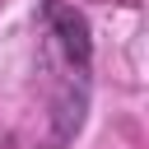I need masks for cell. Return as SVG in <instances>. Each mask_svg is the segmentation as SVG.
Wrapping results in <instances>:
<instances>
[{
  "label": "cell",
  "mask_w": 149,
  "mask_h": 149,
  "mask_svg": "<svg viewBox=\"0 0 149 149\" xmlns=\"http://www.w3.org/2000/svg\"><path fill=\"white\" fill-rule=\"evenodd\" d=\"M47 28L65 56L70 70H79V79L88 74L93 65V33H88V19L74 9V5H61V0H47Z\"/></svg>",
  "instance_id": "cell-1"
}]
</instances>
